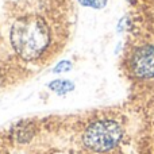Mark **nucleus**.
Wrapping results in <instances>:
<instances>
[{
  "label": "nucleus",
  "mask_w": 154,
  "mask_h": 154,
  "mask_svg": "<svg viewBox=\"0 0 154 154\" xmlns=\"http://www.w3.org/2000/svg\"><path fill=\"white\" fill-rule=\"evenodd\" d=\"M3 82H4V79H3V76H2V75H0V85H2V84H3Z\"/></svg>",
  "instance_id": "0eeeda50"
},
{
  "label": "nucleus",
  "mask_w": 154,
  "mask_h": 154,
  "mask_svg": "<svg viewBox=\"0 0 154 154\" xmlns=\"http://www.w3.org/2000/svg\"><path fill=\"white\" fill-rule=\"evenodd\" d=\"M127 2H133V0H127Z\"/></svg>",
  "instance_id": "6e6552de"
},
{
  "label": "nucleus",
  "mask_w": 154,
  "mask_h": 154,
  "mask_svg": "<svg viewBox=\"0 0 154 154\" xmlns=\"http://www.w3.org/2000/svg\"><path fill=\"white\" fill-rule=\"evenodd\" d=\"M82 7H91L95 10H101L107 4V0H77Z\"/></svg>",
  "instance_id": "423d86ee"
},
{
  "label": "nucleus",
  "mask_w": 154,
  "mask_h": 154,
  "mask_svg": "<svg viewBox=\"0 0 154 154\" xmlns=\"http://www.w3.org/2000/svg\"><path fill=\"white\" fill-rule=\"evenodd\" d=\"M127 65L135 79L142 81L154 80V43H142L134 48Z\"/></svg>",
  "instance_id": "7ed1b4c3"
},
{
  "label": "nucleus",
  "mask_w": 154,
  "mask_h": 154,
  "mask_svg": "<svg viewBox=\"0 0 154 154\" xmlns=\"http://www.w3.org/2000/svg\"><path fill=\"white\" fill-rule=\"evenodd\" d=\"M10 43L19 58L23 61H37L50 48L51 30L39 16H23L11 26Z\"/></svg>",
  "instance_id": "f257e3e1"
},
{
  "label": "nucleus",
  "mask_w": 154,
  "mask_h": 154,
  "mask_svg": "<svg viewBox=\"0 0 154 154\" xmlns=\"http://www.w3.org/2000/svg\"><path fill=\"white\" fill-rule=\"evenodd\" d=\"M46 88L57 96H66L75 91L76 84L69 79H54L46 84Z\"/></svg>",
  "instance_id": "20e7f679"
},
{
  "label": "nucleus",
  "mask_w": 154,
  "mask_h": 154,
  "mask_svg": "<svg viewBox=\"0 0 154 154\" xmlns=\"http://www.w3.org/2000/svg\"><path fill=\"white\" fill-rule=\"evenodd\" d=\"M125 127L122 122L111 116L91 120L80 135L81 146L93 154H106L115 150L123 141Z\"/></svg>",
  "instance_id": "f03ea898"
},
{
  "label": "nucleus",
  "mask_w": 154,
  "mask_h": 154,
  "mask_svg": "<svg viewBox=\"0 0 154 154\" xmlns=\"http://www.w3.org/2000/svg\"><path fill=\"white\" fill-rule=\"evenodd\" d=\"M72 69H73V62L70 60H61V61H58L51 68V73H54V75H64V73H69Z\"/></svg>",
  "instance_id": "39448f33"
}]
</instances>
